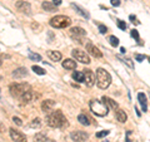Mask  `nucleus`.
<instances>
[{
    "label": "nucleus",
    "mask_w": 150,
    "mask_h": 142,
    "mask_svg": "<svg viewBox=\"0 0 150 142\" xmlns=\"http://www.w3.org/2000/svg\"><path fill=\"white\" fill-rule=\"evenodd\" d=\"M28 75V69L25 67H19L13 72V77L16 78V79H20V78H25Z\"/></svg>",
    "instance_id": "4468645a"
},
{
    "label": "nucleus",
    "mask_w": 150,
    "mask_h": 142,
    "mask_svg": "<svg viewBox=\"0 0 150 142\" xmlns=\"http://www.w3.org/2000/svg\"><path fill=\"white\" fill-rule=\"evenodd\" d=\"M148 59H149V62H150V57H149V58H148Z\"/></svg>",
    "instance_id": "37998d69"
},
{
    "label": "nucleus",
    "mask_w": 150,
    "mask_h": 142,
    "mask_svg": "<svg viewBox=\"0 0 150 142\" xmlns=\"http://www.w3.org/2000/svg\"><path fill=\"white\" fill-rule=\"evenodd\" d=\"M41 125H43V123H41V120H40V118H35V120L31 121L30 127H31V128H40Z\"/></svg>",
    "instance_id": "a878e982"
},
{
    "label": "nucleus",
    "mask_w": 150,
    "mask_h": 142,
    "mask_svg": "<svg viewBox=\"0 0 150 142\" xmlns=\"http://www.w3.org/2000/svg\"><path fill=\"white\" fill-rule=\"evenodd\" d=\"M103 142H108V141H103Z\"/></svg>",
    "instance_id": "c03bdc74"
},
{
    "label": "nucleus",
    "mask_w": 150,
    "mask_h": 142,
    "mask_svg": "<svg viewBox=\"0 0 150 142\" xmlns=\"http://www.w3.org/2000/svg\"><path fill=\"white\" fill-rule=\"evenodd\" d=\"M71 54H73L74 58L78 60V62L84 63V64H89V63H90V57H89V54L86 53V52L80 50V49H74Z\"/></svg>",
    "instance_id": "423d86ee"
},
{
    "label": "nucleus",
    "mask_w": 150,
    "mask_h": 142,
    "mask_svg": "<svg viewBox=\"0 0 150 142\" xmlns=\"http://www.w3.org/2000/svg\"><path fill=\"white\" fill-rule=\"evenodd\" d=\"M9 135H10L11 140L14 142H28L26 136L21 133L20 131H16L15 128H9Z\"/></svg>",
    "instance_id": "1a4fd4ad"
},
{
    "label": "nucleus",
    "mask_w": 150,
    "mask_h": 142,
    "mask_svg": "<svg viewBox=\"0 0 150 142\" xmlns=\"http://www.w3.org/2000/svg\"><path fill=\"white\" fill-rule=\"evenodd\" d=\"M46 123H48V126L53 127V128H64V127H68V120L63 115V112L58 110L55 112L48 113Z\"/></svg>",
    "instance_id": "f257e3e1"
},
{
    "label": "nucleus",
    "mask_w": 150,
    "mask_h": 142,
    "mask_svg": "<svg viewBox=\"0 0 150 142\" xmlns=\"http://www.w3.org/2000/svg\"><path fill=\"white\" fill-rule=\"evenodd\" d=\"M13 121L15 122V125H16V126H23V121H21L19 117H13Z\"/></svg>",
    "instance_id": "473e14b6"
},
{
    "label": "nucleus",
    "mask_w": 150,
    "mask_h": 142,
    "mask_svg": "<svg viewBox=\"0 0 150 142\" xmlns=\"http://www.w3.org/2000/svg\"><path fill=\"white\" fill-rule=\"evenodd\" d=\"M0 92H1V89H0Z\"/></svg>",
    "instance_id": "a18cd8bd"
},
{
    "label": "nucleus",
    "mask_w": 150,
    "mask_h": 142,
    "mask_svg": "<svg viewBox=\"0 0 150 142\" xmlns=\"http://www.w3.org/2000/svg\"><path fill=\"white\" fill-rule=\"evenodd\" d=\"M111 83V75L104 68L96 69V84L100 89H106Z\"/></svg>",
    "instance_id": "f03ea898"
},
{
    "label": "nucleus",
    "mask_w": 150,
    "mask_h": 142,
    "mask_svg": "<svg viewBox=\"0 0 150 142\" xmlns=\"http://www.w3.org/2000/svg\"><path fill=\"white\" fill-rule=\"evenodd\" d=\"M63 68L68 69V70H75L76 69V63L73 59H65L63 62Z\"/></svg>",
    "instance_id": "6ab92c4d"
},
{
    "label": "nucleus",
    "mask_w": 150,
    "mask_h": 142,
    "mask_svg": "<svg viewBox=\"0 0 150 142\" xmlns=\"http://www.w3.org/2000/svg\"><path fill=\"white\" fill-rule=\"evenodd\" d=\"M135 59H137L138 62H142V60H144V59H145V57H144V55H142V54H137V55H135Z\"/></svg>",
    "instance_id": "f704fd0d"
},
{
    "label": "nucleus",
    "mask_w": 150,
    "mask_h": 142,
    "mask_svg": "<svg viewBox=\"0 0 150 142\" xmlns=\"http://www.w3.org/2000/svg\"><path fill=\"white\" fill-rule=\"evenodd\" d=\"M29 88H30V86L29 84H26V83H13L11 86L9 87L11 96L16 97V98H20L21 94L24 93L25 91H28Z\"/></svg>",
    "instance_id": "39448f33"
},
{
    "label": "nucleus",
    "mask_w": 150,
    "mask_h": 142,
    "mask_svg": "<svg viewBox=\"0 0 150 142\" xmlns=\"http://www.w3.org/2000/svg\"><path fill=\"white\" fill-rule=\"evenodd\" d=\"M19 99H20L21 103H25V105H26V103H29L33 99V91H31V88H29L28 91H25L20 96V98H19Z\"/></svg>",
    "instance_id": "2eb2a0df"
},
{
    "label": "nucleus",
    "mask_w": 150,
    "mask_h": 142,
    "mask_svg": "<svg viewBox=\"0 0 150 142\" xmlns=\"http://www.w3.org/2000/svg\"><path fill=\"white\" fill-rule=\"evenodd\" d=\"M15 8L20 13L26 14V15H30V14H31V6H30V4L28 1H18L15 4Z\"/></svg>",
    "instance_id": "9b49d317"
},
{
    "label": "nucleus",
    "mask_w": 150,
    "mask_h": 142,
    "mask_svg": "<svg viewBox=\"0 0 150 142\" xmlns=\"http://www.w3.org/2000/svg\"><path fill=\"white\" fill-rule=\"evenodd\" d=\"M0 65H1V59H0Z\"/></svg>",
    "instance_id": "79ce46f5"
},
{
    "label": "nucleus",
    "mask_w": 150,
    "mask_h": 142,
    "mask_svg": "<svg viewBox=\"0 0 150 142\" xmlns=\"http://www.w3.org/2000/svg\"><path fill=\"white\" fill-rule=\"evenodd\" d=\"M69 33H70V37H71L73 39L76 40L78 43H83L81 39L86 35V32L84 30L83 28H80V27H74V28H71Z\"/></svg>",
    "instance_id": "0eeeda50"
},
{
    "label": "nucleus",
    "mask_w": 150,
    "mask_h": 142,
    "mask_svg": "<svg viewBox=\"0 0 150 142\" xmlns=\"http://www.w3.org/2000/svg\"><path fill=\"white\" fill-rule=\"evenodd\" d=\"M129 19H130V20H131V23H134V24H139L138 19H137V18H135L134 15H130V16H129Z\"/></svg>",
    "instance_id": "e433bc0d"
},
{
    "label": "nucleus",
    "mask_w": 150,
    "mask_h": 142,
    "mask_svg": "<svg viewBox=\"0 0 150 142\" xmlns=\"http://www.w3.org/2000/svg\"><path fill=\"white\" fill-rule=\"evenodd\" d=\"M46 141H48V137H46L45 133L39 132V133H36L34 136V142H46Z\"/></svg>",
    "instance_id": "b1692460"
},
{
    "label": "nucleus",
    "mask_w": 150,
    "mask_h": 142,
    "mask_svg": "<svg viewBox=\"0 0 150 142\" xmlns=\"http://www.w3.org/2000/svg\"><path fill=\"white\" fill-rule=\"evenodd\" d=\"M130 133H131V131H128V133H126V142H131L130 138H129V137H130Z\"/></svg>",
    "instance_id": "ea45409f"
},
{
    "label": "nucleus",
    "mask_w": 150,
    "mask_h": 142,
    "mask_svg": "<svg viewBox=\"0 0 150 142\" xmlns=\"http://www.w3.org/2000/svg\"><path fill=\"white\" fill-rule=\"evenodd\" d=\"M78 121L80 122L81 125H84V126H89V125H90V120H89V117L86 115H84V113H81V115L78 116Z\"/></svg>",
    "instance_id": "4be33fe9"
},
{
    "label": "nucleus",
    "mask_w": 150,
    "mask_h": 142,
    "mask_svg": "<svg viewBox=\"0 0 150 142\" xmlns=\"http://www.w3.org/2000/svg\"><path fill=\"white\" fill-rule=\"evenodd\" d=\"M131 37H133L137 42H140V37H139V33H138L137 29H133V30H131Z\"/></svg>",
    "instance_id": "7c9ffc66"
},
{
    "label": "nucleus",
    "mask_w": 150,
    "mask_h": 142,
    "mask_svg": "<svg viewBox=\"0 0 150 142\" xmlns=\"http://www.w3.org/2000/svg\"><path fill=\"white\" fill-rule=\"evenodd\" d=\"M109 42H110V44L112 45V47H118L119 45V39L116 38L115 35H110L109 37Z\"/></svg>",
    "instance_id": "c85d7f7f"
},
{
    "label": "nucleus",
    "mask_w": 150,
    "mask_h": 142,
    "mask_svg": "<svg viewBox=\"0 0 150 142\" xmlns=\"http://www.w3.org/2000/svg\"><path fill=\"white\" fill-rule=\"evenodd\" d=\"M118 27H119V29H121V30L126 29V24H125V22H123V20H118Z\"/></svg>",
    "instance_id": "2f4dec72"
},
{
    "label": "nucleus",
    "mask_w": 150,
    "mask_h": 142,
    "mask_svg": "<svg viewBox=\"0 0 150 142\" xmlns=\"http://www.w3.org/2000/svg\"><path fill=\"white\" fill-rule=\"evenodd\" d=\"M115 117H116V120H118L119 122H121V123H125L126 120H128V115L125 113V111L119 110V108L115 112Z\"/></svg>",
    "instance_id": "dca6fc26"
},
{
    "label": "nucleus",
    "mask_w": 150,
    "mask_h": 142,
    "mask_svg": "<svg viewBox=\"0 0 150 142\" xmlns=\"http://www.w3.org/2000/svg\"><path fill=\"white\" fill-rule=\"evenodd\" d=\"M50 25L56 29H63L71 24V19L67 15H55L54 18L50 19Z\"/></svg>",
    "instance_id": "20e7f679"
},
{
    "label": "nucleus",
    "mask_w": 150,
    "mask_h": 142,
    "mask_svg": "<svg viewBox=\"0 0 150 142\" xmlns=\"http://www.w3.org/2000/svg\"><path fill=\"white\" fill-rule=\"evenodd\" d=\"M5 130H6L5 125H4L3 122H0V132H5Z\"/></svg>",
    "instance_id": "4c0bfd02"
},
{
    "label": "nucleus",
    "mask_w": 150,
    "mask_h": 142,
    "mask_svg": "<svg viewBox=\"0 0 150 142\" xmlns=\"http://www.w3.org/2000/svg\"><path fill=\"white\" fill-rule=\"evenodd\" d=\"M101 101L104 102V103H106V106H109V107L111 108V110H114V111H116V110H118V108H119L118 103H116V102L114 101V99L109 98V97H105V96H104V97H103Z\"/></svg>",
    "instance_id": "f3484780"
},
{
    "label": "nucleus",
    "mask_w": 150,
    "mask_h": 142,
    "mask_svg": "<svg viewBox=\"0 0 150 142\" xmlns=\"http://www.w3.org/2000/svg\"><path fill=\"white\" fill-rule=\"evenodd\" d=\"M71 6L75 9V10H76L79 14H80L81 16H84L85 19H89V13L86 11V10H84V9H81L80 6H78V5H75V4H71Z\"/></svg>",
    "instance_id": "5701e85b"
},
{
    "label": "nucleus",
    "mask_w": 150,
    "mask_h": 142,
    "mask_svg": "<svg viewBox=\"0 0 150 142\" xmlns=\"http://www.w3.org/2000/svg\"><path fill=\"white\" fill-rule=\"evenodd\" d=\"M106 30H108V29H106V27H105V25H103V24L99 25V32L101 33V34H105Z\"/></svg>",
    "instance_id": "72a5a7b5"
},
{
    "label": "nucleus",
    "mask_w": 150,
    "mask_h": 142,
    "mask_svg": "<svg viewBox=\"0 0 150 142\" xmlns=\"http://www.w3.org/2000/svg\"><path fill=\"white\" fill-rule=\"evenodd\" d=\"M29 58L31 60H34V62H40L41 60V57L36 53H33V52H29Z\"/></svg>",
    "instance_id": "cd10ccee"
},
{
    "label": "nucleus",
    "mask_w": 150,
    "mask_h": 142,
    "mask_svg": "<svg viewBox=\"0 0 150 142\" xmlns=\"http://www.w3.org/2000/svg\"><path fill=\"white\" fill-rule=\"evenodd\" d=\"M70 138L74 142H86L89 140V135L84 131H74L70 133Z\"/></svg>",
    "instance_id": "6e6552de"
},
{
    "label": "nucleus",
    "mask_w": 150,
    "mask_h": 142,
    "mask_svg": "<svg viewBox=\"0 0 150 142\" xmlns=\"http://www.w3.org/2000/svg\"><path fill=\"white\" fill-rule=\"evenodd\" d=\"M48 57L53 60V62H59L62 60V53L60 52H56V50H48Z\"/></svg>",
    "instance_id": "a211bd4d"
},
{
    "label": "nucleus",
    "mask_w": 150,
    "mask_h": 142,
    "mask_svg": "<svg viewBox=\"0 0 150 142\" xmlns=\"http://www.w3.org/2000/svg\"><path fill=\"white\" fill-rule=\"evenodd\" d=\"M33 70L36 73V74H39V75H44L46 72L45 70L41 68V67H39V65H33Z\"/></svg>",
    "instance_id": "bb28decb"
},
{
    "label": "nucleus",
    "mask_w": 150,
    "mask_h": 142,
    "mask_svg": "<svg viewBox=\"0 0 150 142\" xmlns=\"http://www.w3.org/2000/svg\"><path fill=\"white\" fill-rule=\"evenodd\" d=\"M89 107H90L91 112L94 115L99 116V117H104L108 115V111H109V108H108L106 103H104L103 101H99V99H93L89 103Z\"/></svg>",
    "instance_id": "7ed1b4c3"
},
{
    "label": "nucleus",
    "mask_w": 150,
    "mask_h": 142,
    "mask_svg": "<svg viewBox=\"0 0 150 142\" xmlns=\"http://www.w3.org/2000/svg\"><path fill=\"white\" fill-rule=\"evenodd\" d=\"M86 52H89V54H91L93 57H95V58H101L103 57V53L96 48L95 45H94L93 43H86Z\"/></svg>",
    "instance_id": "f8f14e48"
},
{
    "label": "nucleus",
    "mask_w": 150,
    "mask_h": 142,
    "mask_svg": "<svg viewBox=\"0 0 150 142\" xmlns=\"http://www.w3.org/2000/svg\"><path fill=\"white\" fill-rule=\"evenodd\" d=\"M138 101H139V103H140V106H142L143 111H144V112H146V110H148V105H146V96H145L144 93H139V94H138Z\"/></svg>",
    "instance_id": "aec40b11"
},
{
    "label": "nucleus",
    "mask_w": 150,
    "mask_h": 142,
    "mask_svg": "<svg viewBox=\"0 0 150 142\" xmlns=\"http://www.w3.org/2000/svg\"><path fill=\"white\" fill-rule=\"evenodd\" d=\"M109 133H110V131H108V130H105V131H100V132H98V133H96V137H98V138H103V137L108 136Z\"/></svg>",
    "instance_id": "c756f323"
},
{
    "label": "nucleus",
    "mask_w": 150,
    "mask_h": 142,
    "mask_svg": "<svg viewBox=\"0 0 150 142\" xmlns=\"http://www.w3.org/2000/svg\"><path fill=\"white\" fill-rule=\"evenodd\" d=\"M83 73H84V82H85V84L88 87H93L95 84V74H94V72L90 69H85L83 70Z\"/></svg>",
    "instance_id": "9d476101"
},
{
    "label": "nucleus",
    "mask_w": 150,
    "mask_h": 142,
    "mask_svg": "<svg viewBox=\"0 0 150 142\" xmlns=\"http://www.w3.org/2000/svg\"><path fill=\"white\" fill-rule=\"evenodd\" d=\"M41 6H43V9L45 11H56V6L50 1H44L41 4Z\"/></svg>",
    "instance_id": "412c9836"
},
{
    "label": "nucleus",
    "mask_w": 150,
    "mask_h": 142,
    "mask_svg": "<svg viewBox=\"0 0 150 142\" xmlns=\"http://www.w3.org/2000/svg\"><path fill=\"white\" fill-rule=\"evenodd\" d=\"M120 52L121 53H125V48H120Z\"/></svg>",
    "instance_id": "a19ab883"
},
{
    "label": "nucleus",
    "mask_w": 150,
    "mask_h": 142,
    "mask_svg": "<svg viewBox=\"0 0 150 142\" xmlns=\"http://www.w3.org/2000/svg\"><path fill=\"white\" fill-rule=\"evenodd\" d=\"M53 4L55 6H58V5H60L62 4V0H53Z\"/></svg>",
    "instance_id": "58836bf2"
},
{
    "label": "nucleus",
    "mask_w": 150,
    "mask_h": 142,
    "mask_svg": "<svg viewBox=\"0 0 150 142\" xmlns=\"http://www.w3.org/2000/svg\"><path fill=\"white\" fill-rule=\"evenodd\" d=\"M73 78L76 80V82H84V73L83 72H74Z\"/></svg>",
    "instance_id": "393cba45"
},
{
    "label": "nucleus",
    "mask_w": 150,
    "mask_h": 142,
    "mask_svg": "<svg viewBox=\"0 0 150 142\" xmlns=\"http://www.w3.org/2000/svg\"><path fill=\"white\" fill-rule=\"evenodd\" d=\"M112 6H119L120 5V0H110Z\"/></svg>",
    "instance_id": "c9c22d12"
},
{
    "label": "nucleus",
    "mask_w": 150,
    "mask_h": 142,
    "mask_svg": "<svg viewBox=\"0 0 150 142\" xmlns=\"http://www.w3.org/2000/svg\"><path fill=\"white\" fill-rule=\"evenodd\" d=\"M54 106H55V102L53 99H45V101L41 103V110L45 113H50L51 110L54 108Z\"/></svg>",
    "instance_id": "ddd939ff"
}]
</instances>
